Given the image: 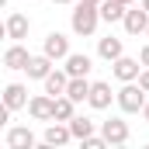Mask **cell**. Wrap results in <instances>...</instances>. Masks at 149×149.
<instances>
[{"instance_id":"e0dca14e","label":"cell","mask_w":149,"mask_h":149,"mask_svg":"<svg viewBox=\"0 0 149 149\" xmlns=\"http://www.w3.org/2000/svg\"><path fill=\"white\" fill-rule=\"evenodd\" d=\"M42 83H45V94L59 97V94H66V87H70V73H66V70H52Z\"/></svg>"},{"instance_id":"52a82bcc","label":"cell","mask_w":149,"mask_h":149,"mask_svg":"<svg viewBox=\"0 0 149 149\" xmlns=\"http://www.w3.org/2000/svg\"><path fill=\"white\" fill-rule=\"evenodd\" d=\"M28 114L35 118V121H52L56 118V97L52 94H38L28 101Z\"/></svg>"},{"instance_id":"8fae6325","label":"cell","mask_w":149,"mask_h":149,"mask_svg":"<svg viewBox=\"0 0 149 149\" xmlns=\"http://www.w3.org/2000/svg\"><path fill=\"white\" fill-rule=\"evenodd\" d=\"M63 70L70 76H90V70H94V59L87 56V52H70L66 59H63Z\"/></svg>"},{"instance_id":"cb8c5ba5","label":"cell","mask_w":149,"mask_h":149,"mask_svg":"<svg viewBox=\"0 0 149 149\" xmlns=\"http://www.w3.org/2000/svg\"><path fill=\"white\" fill-rule=\"evenodd\" d=\"M139 59H142V66H149V42L139 49Z\"/></svg>"},{"instance_id":"5bb4252c","label":"cell","mask_w":149,"mask_h":149,"mask_svg":"<svg viewBox=\"0 0 149 149\" xmlns=\"http://www.w3.org/2000/svg\"><path fill=\"white\" fill-rule=\"evenodd\" d=\"M28 28H31V21L21 14V10H14V14H7V24H3V31L10 42H21V38H28Z\"/></svg>"},{"instance_id":"4fadbf2b","label":"cell","mask_w":149,"mask_h":149,"mask_svg":"<svg viewBox=\"0 0 149 149\" xmlns=\"http://www.w3.org/2000/svg\"><path fill=\"white\" fill-rule=\"evenodd\" d=\"M28 87L24 83H7L3 87V104L10 108V111H21V108H28Z\"/></svg>"},{"instance_id":"277c9868","label":"cell","mask_w":149,"mask_h":149,"mask_svg":"<svg viewBox=\"0 0 149 149\" xmlns=\"http://www.w3.org/2000/svg\"><path fill=\"white\" fill-rule=\"evenodd\" d=\"M42 52L52 56L56 63H63V59L70 56V35H63V31H49L45 42H42Z\"/></svg>"},{"instance_id":"6da1fadb","label":"cell","mask_w":149,"mask_h":149,"mask_svg":"<svg viewBox=\"0 0 149 149\" xmlns=\"http://www.w3.org/2000/svg\"><path fill=\"white\" fill-rule=\"evenodd\" d=\"M101 21H104V17H101V7H97V3L76 0L73 10H70V28H73V35H80V38H90L97 31Z\"/></svg>"},{"instance_id":"ac0fdd59","label":"cell","mask_w":149,"mask_h":149,"mask_svg":"<svg viewBox=\"0 0 149 149\" xmlns=\"http://www.w3.org/2000/svg\"><path fill=\"white\" fill-rule=\"evenodd\" d=\"M90 87H94V80H90V76H70V87H66V94L73 97L76 104H83V101L90 97Z\"/></svg>"},{"instance_id":"7a4b0ae2","label":"cell","mask_w":149,"mask_h":149,"mask_svg":"<svg viewBox=\"0 0 149 149\" xmlns=\"http://www.w3.org/2000/svg\"><path fill=\"white\" fill-rule=\"evenodd\" d=\"M118 108L125 114H142V108H146V90L139 87V80L121 83V90H118Z\"/></svg>"},{"instance_id":"2e32d148","label":"cell","mask_w":149,"mask_h":149,"mask_svg":"<svg viewBox=\"0 0 149 149\" xmlns=\"http://www.w3.org/2000/svg\"><path fill=\"white\" fill-rule=\"evenodd\" d=\"M56 70V59L52 56H45V52H38V56H31V63H28V80H45V76Z\"/></svg>"},{"instance_id":"3957f363","label":"cell","mask_w":149,"mask_h":149,"mask_svg":"<svg viewBox=\"0 0 149 149\" xmlns=\"http://www.w3.org/2000/svg\"><path fill=\"white\" fill-rule=\"evenodd\" d=\"M111 73H114L118 83H132V80H139V73H142V59L121 56V59H114V63H111Z\"/></svg>"},{"instance_id":"44dd1931","label":"cell","mask_w":149,"mask_h":149,"mask_svg":"<svg viewBox=\"0 0 149 149\" xmlns=\"http://www.w3.org/2000/svg\"><path fill=\"white\" fill-rule=\"evenodd\" d=\"M73 114H76V101L70 94H59V97H56V118H52V121H70Z\"/></svg>"},{"instance_id":"9c48e42d","label":"cell","mask_w":149,"mask_h":149,"mask_svg":"<svg viewBox=\"0 0 149 149\" xmlns=\"http://www.w3.org/2000/svg\"><path fill=\"white\" fill-rule=\"evenodd\" d=\"M28 63H31V52L21 45V42H10L7 45V52H3V70H28Z\"/></svg>"},{"instance_id":"8992f818","label":"cell","mask_w":149,"mask_h":149,"mask_svg":"<svg viewBox=\"0 0 149 149\" xmlns=\"http://www.w3.org/2000/svg\"><path fill=\"white\" fill-rule=\"evenodd\" d=\"M111 101H118V94H111V83H104V80H94L87 104H90L94 111H108V108H111Z\"/></svg>"},{"instance_id":"d4e9b609","label":"cell","mask_w":149,"mask_h":149,"mask_svg":"<svg viewBox=\"0 0 149 149\" xmlns=\"http://www.w3.org/2000/svg\"><path fill=\"white\" fill-rule=\"evenodd\" d=\"M142 118H146V121H149V101H146V108H142Z\"/></svg>"},{"instance_id":"83f0119b","label":"cell","mask_w":149,"mask_h":149,"mask_svg":"<svg viewBox=\"0 0 149 149\" xmlns=\"http://www.w3.org/2000/svg\"><path fill=\"white\" fill-rule=\"evenodd\" d=\"M121 3H125V7H132V3H135V0H121Z\"/></svg>"},{"instance_id":"ba28073f","label":"cell","mask_w":149,"mask_h":149,"mask_svg":"<svg viewBox=\"0 0 149 149\" xmlns=\"http://www.w3.org/2000/svg\"><path fill=\"white\" fill-rule=\"evenodd\" d=\"M125 31L132 38H139V35H146V28H149V10L139 3V7H132V10H125Z\"/></svg>"},{"instance_id":"4316f807","label":"cell","mask_w":149,"mask_h":149,"mask_svg":"<svg viewBox=\"0 0 149 149\" xmlns=\"http://www.w3.org/2000/svg\"><path fill=\"white\" fill-rule=\"evenodd\" d=\"M87 3H97V7H101V3H104V0H87Z\"/></svg>"},{"instance_id":"484cf974","label":"cell","mask_w":149,"mask_h":149,"mask_svg":"<svg viewBox=\"0 0 149 149\" xmlns=\"http://www.w3.org/2000/svg\"><path fill=\"white\" fill-rule=\"evenodd\" d=\"M52 3H76V0H52Z\"/></svg>"},{"instance_id":"f1b7e54d","label":"cell","mask_w":149,"mask_h":149,"mask_svg":"<svg viewBox=\"0 0 149 149\" xmlns=\"http://www.w3.org/2000/svg\"><path fill=\"white\" fill-rule=\"evenodd\" d=\"M142 7H146V10H149V0H142Z\"/></svg>"},{"instance_id":"f546056e","label":"cell","mask_w":149,"mask_h":149,"mask_svg":"<svg viewBox=\"0 0 149 149\" xmlns=\"http://www.w3.org/2000/svg\"><path fill=\"white\" fill-rule=\"evenodd\" d=\"M146 38H149V28H146Z\"/></svg>"},{"instance_id":"7402d4cb","label":"cell","mask_w":149,"mask_h":149,"mask_svg":"<svg viewBox=\"0 0 149 149\" xmlns=\"http://www.w3.org/2000/svg\"><path fill=\"white\" fill-rule=\"evenodd\" d=\"M104 146H108V139H104V135H97V132L83 139V149H104Z\"/></svg>"},{"instance_id":"d6986e66","label":"cell","mask_w":149,"mask_h":149,"mask_svg":"<svg viewBox=\"0 0 149 149\" xmlns=\"http://www.w3.org/2000/svg\"><path fill=\"white\" fill-rule=\"evenodd\" d=\"M70 128H73V139H76V142H83L87 135L97 132V121L87 118V114H73V118H70Z\"/></svg>"},{"instance_id":"7c38bea8","label":"cell","mask_w":149,"mask_h":149,"mask_svg":"<svg viewBox=\"0 0 149 149\" xmlns=\"http://www.w3.org/2000/svg\"><path fill=\"white\" fill-rule=\"evenodd\" d=\"M7 149H31L35 146V132L28 128V125H14V128H7Z\"/></svg>"},{"instance_id":"603a6c76","label":"cell","mask_w":149,"mask_h":149,"mask_svg":"<svg viewBox=\"0 0 149 149\" xmlns=\"http://www.w3.org/2000/svg\"><path fill=\"white\" fill-rule=\"evenodd\" d=\"M139 87L149 94V66H142V73H139Z\"/></svg>"},{"instance_id":"ffe728a7","label":"cell","mask_w":149,"mask_h":149,"mask_svg":"<svg viewBox=\"0 0 149 149\" xmlns=\"http://www.w3.org/2000/svg\"><path fill=\"white\" fill-rule=\"evenodd\" d=\"M125 10H128V7H125L121 0H104V3H101V17H104L108 24H114V21H125Z\"/></svg>"},{"instance_id":"5b68a950","label":"cell","mask_w":149,"mask_h":149,"mask_svg":"<svg viewBox=\"0 0 149 149\" xmlns=\"http://www.w3.org/2000/svg\"><path fill=\"white\" fill-rule=\"evenodd\" d=\"M101 135L108 139V146H125V142H128V121H125V118H108V121H101Z\"/></svg>"},{"instance_id":"30bf717a","label":"cell","mask_w":149,"mask_h":149,"mask_svg":"<svg viewBox=\"0 0 149 149\" xmlns=\"http://www.w3.org/2000/svg\"><path fill=\"white\" fill-rule=\"evenodd\" d=\"M70 142H73L70 121H56V125H49L45 135H42V146H70Z\"/></svg>"},{"instance_id":"9a60e30c","label":"cell","mask_w":149,"mask_h":149,"mask_svg":"<svg viewBox=\"0 0 149 149\" xmlns=\"http://www.w3.org/2000/svg\"><path fill=\"white\" fill-rule=\"evenodd\" d=\"M97 56H101L104 63H114V59H121V56H125V42H121V38H114V35L97 38Z\"/></svg>"}]
</instances>
